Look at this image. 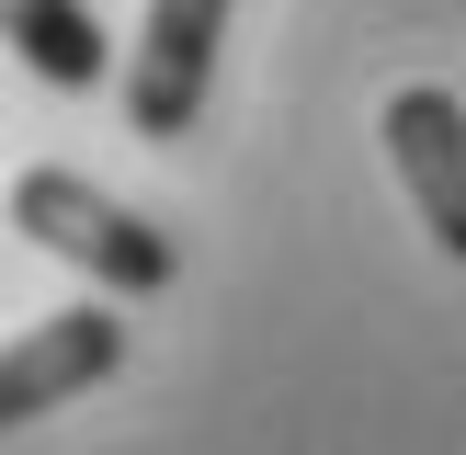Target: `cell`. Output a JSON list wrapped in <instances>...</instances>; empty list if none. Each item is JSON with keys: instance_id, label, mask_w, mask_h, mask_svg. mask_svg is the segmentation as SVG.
Here are the masks:
<instances>
[{"instance_id": "obj_5", "label": "cell", "mask_w": 466, "mask_h": 455, "mask_svg": "<svg viewBox=\"0 0 466 455\" xmlns=\"http://www.w3.org/2000/svg\"><path fill=\"white\" fill-rule=\"evenodd\" d=\"M12 57L35 68L46 91H103L114 46L91 23V0H12Z\"/></svg>"}, {"instance_id": "obj_1", "label": "cell", "mask_w": 466, "mask_h": 455, "mask_svg": "<svg viewBox=\"0 0 466 455\" xmlns=\"http://www.w3.org/2000/svg\"><path fill=\"white\" fill-rule=\"evenodd\" d=\"M12 228L35 250H57V262L103 273V296H171L182 285V239L148 228L137 205H114L103 182H80V171H23L12 182Z\"/></svg>"}, {"instance_id": "obj_2", "label": "cell", "mask_w": 466, "mask_h": 455, "mask_svg": "<svg viewBox=\"0 0 466 455\" xmlns=\"http://www.w3.org/2000/svg\"><path fill=\"white\" fill-rule=\"evenodd\" d=\"M217 46H228V0H148V23H137L126 68H114V91H126V126L148 136V148L194 136L205 91H217Z\"/></svg>"}, {"instance_id": "obj_4", "label": "cell", "mask_w": 466, "mask_h": 455, "mask_svg": "<svg viewBox=\"0 0 466 455\" xmlns=\"http://www.w3.org/2000/svg\"><path fill=\"white\" fill-rule=\"evenodd\" d=\"M114 364H126V318H114V308H57V318H35V330L12 341V364H0V421H46L57 399L103 387Z\"/></svg>"}, {"instance_id": "obj_3", "label": "cell", "mask_w": 466, "mask_h": 455, "mask_svg": "<svg viewBox=\"0 0 466 455\" xmlns=\"http://www.w3.org/2000/svg\"><path fill=\"white\" fill-rule=\"evenodd\" d=\"M376 136H387V159H399V182H410V205H421V228L466 262V103H455L444 80H410V91H387Z\"/></svg>"}]
</instances>
